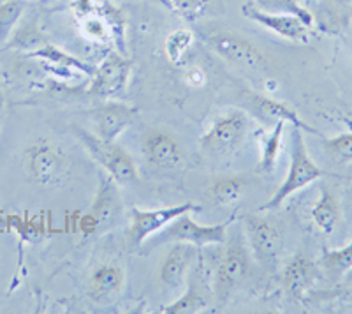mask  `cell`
<instances>
[{"instance_id": "1", "label": "cell", "mask_w": 352, "mask_h": 314, "mask_svg": "<svg viewBox=\"0 0 352 314\" xmlns=\"http://www.w3.org/2000/svg\"><path fill=\"white\" fill-rule=\"evenodd\" d=\"M326 177V171L314 161L308 154L307 143L301 134V129L292 127L291 131V161H289V169L282 184L276 187L275 193L272 194L268 202L259 207V212H272L278 210L292 194L305 189L314 182Z\"/></svg>"}, {"instance_id": "2", "label": "cell", "mask_w": 352, "mask_h": 314, "mask_svg": "<svg viewBox=\"0 0 352 314\" xmlns=\"http://www.w3.org/2000/svg\"><path fill=\"white\" fill-rule=\"evenodd\" d=\"M231 222L232 219L219 222V224H199L190 218V212H187L169 222L164 230L153 235V238H148L143 246L146 249H152V247L173 244V242H185V244H192L196 247L219 246L228 240V230Z\"/></svg>"}, {"instance_id": "3", "label": "cell", "mask_w": 352, "mask_h": 314, "mask_svg": "<svg viewBox=\"0 0 352 314\" xmlns=\"http://www.w3.org/2000/svg\"><path fill=\"white\" fill-rule=\"evenodd\" d=\"M74 133L80 138L88 154L99 163L100 168L104 169L116 184L129 185L138 182V166L124 147L116 145L115 141L100 140L99 136L87 131L74 129Z\"/></svg>"}, {"instance_id": "4", "label": "cell", "mask_w": 352, "mask_h": 314, "mask_svg": "<svg viewBox=\"0 0 352 314\" xmlns=\"http://www.w3.org/2000/svg\"><path fill=\"white\" fill-rule=\"evenodd\" d=\"M23 166L28 178L34 184L50 185L65 174L67 157L53 140L37 138V140L30 141L25 149Z\"/></svg>"}, {"instance_id": "5", "label": "cell", "mask_w": 352, "mask_h": 314, "mask_svg": "<svg viewBox=\"0 0 352 314\" xmlns=\"http://www.w3.org/2000/svg\"><path fill=\"white\" fill-rule=\"evenodd\" d=\"M226 242H228V246L222 253V258H220L215 272V281H213L219 306H224L228 302L232 291L236 290L238 284L243 281L250 269V256H248L247 246H245L241 235L236 233L231 240Z\"/></svg>"}, {"instance_id": "6", "label": "cell", "mask_w": 352, "mask_h": 314, "mask_svg": "<svg viewBox=\"0 0 352 314\" xmlns=\"http://www.w3.org/2000/svg\"><path fill=\"white\" fill-rule=\"evenodd\" d=\"M248 131V118L241 109H231L217 118L201 136V149L208 154H231L241 145Z\"/></svg>"}, {"instance_id": "7", "label": "cell", "mask_w": 352, "mask_h": 314, "mask_svg": "<svg viewBox=\"0 0 352 314\" xmlns=\"http://www.w3.org/2000/svg\"><path fill=\"white\" fill-rule=\"evenodd\" d=\"M132 65L134 62L127 59L124 53H109L104 61L94 67L88 92L102 99L120 97L131 80Z\"/></svg>"}, {"instance_id": "8", "label": "cell", "mask_w": 352, "mask_h": 314, "mask_svg": "<svg viewBox=\"0 0 352 314\" xmlns=\"http://www.w3.org/2000/svg\"><path fill=\"white\" fill-rule=\"evenodd\" d=\"M199 207L194 203H182V205L160 207V209L143 210L132 209L131 224H129V242L132 247H141L144 242L153 235L164 230L166 226L176 218H180L187 212H197Z\"/></svg>"}, {"instance_id": "9", "label": "cell", "mask_w": 352, "mask_h": 314, "mask_svg": "<svg viewBox=\"0 0 352 314\" xmlns=\"http://www.w3.org/2000/svg\"><path fill=\"white\" fill-rule=\"evenodd\" d=\"M122 209H124V203L118 194L116 182L108 174L100 175L92 207L85 219V231L99 233V231L109 230L116 219L120 218Z\"/></svg>"}, {"instance_id": "10", "label": "cell", "mask_w": 352, "mask_h": 314, "mask_svg": "<svg viewBox=\"0 0 352 314\" xmlns=\"http://www.w3.org/2000/svg\"><path fill=\"white\" fill-rule=\"evenodd\" d=\"M206 43L217 55H220L231 64L248 69H261L266 65L264 53L254 45L252 41L245 39L238 34L217 30V32H210L206 36Z\"/></svg>"}, {"instance_id": "11", "label": "cell", "mask_w": 352, "mask_h": 314, "mask_svg": "<svg viewBox=\"0 0 352 314\" xmlns=\"http://www.w3.org/2000/svg\"><path fill=\"white\" fill-rule=\"evenodd\" d=\"M241 12H243L245 18L256 21L257 25L264 27L270 32L280 36L282 39L294 41V43H307L310 30H312L300 18L282 14V12L264 11L254 2H247V4L241 6Z\"/></svg>"}, {"instance_id": "12", "label": "cell", "mask_w": 352, "mask_h": 314, "mask_svg": "<svg viewBox=\"0 0 352 314\" xmlns=\"http://www.w3.org/2000/svg\"><path fill=\"white\" fill-rule=\"evenodd\" d=\"M141 152L152 166L171 169L184 161V147L180 140L166 129H148L141 136Z\"/></svg>"}, {"instance_id": "13", "label": "cell", "mask_w": 352, "mask_h": 314, "mask_svg": "<svg viewBox=\"0 0 352 314\" xmlns=\"http://www.w3.org/2000/svg\"><path fill=\"white\" fill-rule=\"evenodd\" d=\"M243 228L254 256L264 263L273 262L282 247V235L275 222L263 216L250 213L243 218Z\"/></svg>"}, {"instance_id": "14", "label": "cell", "mask_w": 352, "mask_h": 314, "mask_svg": "<svg viewBox=\"0 0 352 314\" xmlns=\"http://www.w3.org/2000/svg\"><path fill=\"white\" fill-rule=\"evenodd\" d=\"M136 115L138 109L134 106L118 101L104 103L92 112V122L96 127L94 134L104 141H115L132 124Z\"/></svg>"}, {"instance_id": "15", "label": "cell", "mask_w": 352, "mask_h": 314, "mask_svg": "<svg viewBox=\"0 0 352 314\" xmlns=\"http://www.w3.org/2000/svg\"><path fill=\"white\" fill-rule=\"evenodd\" d=\"M320 274L319 263L310 260L307 254L298 253L294 254L284 266L282 272V286L285 293L294 300H303L312 290Z\"/></svg>"}, {"instance_id": "16", "label": "cell", "mask_w": 352, "mask_h": 314, "mask_svg": "<svg viewBox=\"0 0 352 314\" xmlns=\"http://www.w3.org/2000/svg\"><path fill=\"white\" fill-rule=\"evenodd\" d=\"M196 258V246L185 242H173L159 266V281L169 290H176L185 282L190 265Z\"/></svg>"}, {"instance_id": "17", "label": "cell", "mask_w": 352, "mask_h": 314, "mask_svg": "<svg viewBox=\"0 0 352 314\" xmlns=\"http://www.w3.org/2000/svg\"><path fill=\"white\" fill-rule=\"evenodd\" d=\"M250 106H252L254 112L259 115L261 118L268 122H285V124H291L292 127H298L301 131H307V133L317 134V131L314 129L312 125H308L303 118L298 115V112L292 106H289L287 103L278 101V99H273L268 96H261V94H250Z\"/></svg>"}, {"instance_id": "18", "label": "cell", "mask_w": 352, "mask_h": 314, "mask_svg": "<svg viewBox=\"0 0 352 314\" xmlns=\"http://www.w3.org/2000/svg\"><path fill=\"white\" fill-rule=\"evenodd\" d=\"M125 282L124 269L116 263H104L96 269L90 279V297L97 304H111L122 293Z\"/></svg>"}, {"instance_id": "19", "label": "cell", "mask_w": 352, "mask_h": 314, "mask_svg": "<svg viewBox=\"0 0 352 314\" xmlns=\"http://www.w3.org/2000/svg\"><path fill=\"white\" fill-rule=\"evenodd\" d=\"M310 218L320 233L331 235L336 230V226L340 224L342 219V207L338 196L328 187H322L317 202L310 210Z\"/></svg>"}, {"instance_id": "20", "label": "cell", "mask_w": 352, "mask_h": 314, "mask_svg": "<svg viewBox=\"0 0 352 314\" xmlns=\"http://www.w3.org/2000/svg\"><path fill=\"white\" fill-rule=\"evenodd\" d=\"M32 56H37V59L46 62L50 65V69H53V71H62V76L65 78L74 76V71H80V73L85 74L94 73V67H90L85 62L78 61L76 56L69 55V53L62 52V50L52 45H44L41 48L34 50Z\"/></svg>"}, {"instance_id": "21", "label": "cell", "mask_w": 352, "mask_h": 314, "mask_svg": "<svg viewBox=\"0 0 352 314\" xmlns=\"http://www.w3.org/2000/svg\"><path fill=\"white\" fill-rule=\"evenodd\" d=\"M285 122H276L270 133H264L261 136V156H259V169L264 174H272L275 169L278 156H280L282 143H284Z\"/></svg>"}, {"instance_id": "22", "label": "cell", "mask_w": 352, "mask_h": 314, "mask_svg": "<svg viewBox=\"0 0 352 314\" xmlns=\"http://www.w3.org/2000/svg\"><path fill=\"white\" fill-rule=\"evenodd\" d=\"M319 269L333 282L342 281L352 270V240L340 249L324 251L319 260Z\"/></svg>"}, {"instance_id": "23", "label": "cell", "mask_w": 352, "mask_h": 314, "mask_svg": "<svg viewBox=\"0 0 352 314\" xmlns=\"http://www.w3.org/2000/svg\"><path fill=\"white\" fill-rule=\"evenodd\" d=\"M194 34L187 28H176L166 37L164 41V53L166 59L175 67H182L187 62L188 50L192 48Z\"/></svg>"}, {"instance_id": "24", "label": "cell", "mask_w": 352, "mask_h": 314, "mask_svg": "<svg viewBox=\"0 0 352 314\" xmlns=\"http://www.w3.org/2000/svg\"><path fill=\"white\" fill-rule=\"evenodd\" d=\"M247 182L241 177H220L210 185V194L217 205H232L245 193Z\"/></svg>"}, {"instance_id": "25", "label": "cell", "mask_w": 352, "mask_h": 314, "mask_svg": "<svg viewBox=\"0 0 352 314\" xmlns=\"http://www.w3.org/2000/svg\"><path fill=\"white\" fill-rule=\"evenodd\" d=\"M206 307V300L199 288V282L196 279L188 282L187 290L178 300L162 307V313L166 314H187V313H199Z\"/></svg>"}, {"instance_id": "26", "label": "cell", "mask_w": 352, "mask_h": 314, "mask_svg": "<svg viewBox=\"0 0 352 314\" xmlns=\"http://www.w3.org/2000/svg\"><path fill=\"white\" fill-rule=\"evenodd\" d=\"M157 2L187 21H196L206 17L212 4V0H157Z\"/></svg>"}, {"instance_id": "27", "label": "cell", "mask_w": 352, "mask_h": 314, "mask_svg": "<svg viewBox=\"0 0 352 314\" xmlns=\"http://www.w3.org/2000/svg\"><path fill=\"white\" fill-rule=\"evenodd\" d=\"M257 6L264 11L270 12H282V14H291L303 21L305 25L314 27V14L307 8L298 2V0H257Z\"/></svg>"}, {"instance_id": "28", "label": "cell", "mask_w": 352, "mask_h": 314, "mask_svg": "<svg viewBox=\"0 0 352 314\" xmlns=\"http://www.w3.org/2000/svg\"><path fill=\"white\" fill-rule=\"evenodd\" d=\"M25 9V0H6L0 4V45L8 43Z\"/></svg>"}, {"instance_id": "29", "label": "cell", "mask_w": 352, "mask_h": 314, "mask_svg": "<svg viewBox=\"0 0 352 314\" xmlns=\"http://www.w3.org/2000/svg\"><path fill=\"white\" fill-rule=\"evenodd\" d=\"M322 149L329 159L336 165H351L352 163V133H342L326 138Z\"/></svg>"}, {"instance_id": "30", "label": "cell", "mask_w": 352, "mask_h": 314, "mask_svg": "<svg viewBox=\"0 0 352 314\" xmlns=\"http://www.w3.org/2000/svg\"><path fill=\"white\" fill-rule=\"evenodd\" d=\"M99 14L104 18L106 25L109 27L111 32V39L116 41V45L120 48V52L125 50V17L124 11L118 9L113 4H100L99 6Z\"/></svg>"}, {"instance_id": "31", "label": "cell", "mask_w": 352, "mask_h": 314, "mask_svg": "<svg viewBox=\"0 0 352 314\" xmlns=\"http://www.w3.org/2000/svg\"><path fill=\"white\" fill-rule=\"evenodd\" d=\"M80 28H81V32H83L88 39L97 41V43H106L108 39H111L109 27L106 25L104 18L99 14V9H97L96 14H90V17L81 18Z\"/></svg>"}, {"instance_id": "32", "label": "cell", "mask_w": 352, "mask_h": 314, "mask_svg": "<svg viewBox=\"0 0 352 314\" xmlns=\"http://www.w3.org/2000/svg\"><path fill=\"white\" fill-rule=\"evenodd\" d=\"M97 9H99V6H96L94 0H74L72 2V11H74V17L78 20H81L85 17H90V14H96Z\"/></svg>"}, {"instance_id": "33", "label": "cell", "mask_w": 352, "mask_h": 314, "mask_svg": "<svg viewBox=\"0 0 352 314\" xmlns=\"http://www.w3.org/2000/svg\"><path fill=\"white\" fill-rule=\"evenodd\" d=\"M184 81L188 87H203L204 81H206V74L201 67H188L184 73Z\"/></svg>"}, {"instance_id": "34", "label": "cell", "mask_w": 352, "mask_h": 314, "mask_svg": "<svg viewBox=\"0 0 352 314\" xmlns=\"http://www.w3.org/2000/svg\"><path fill=\"white\" fill-rule=\"evenodd\" d=\"M352 6V0H326V8L331 12L349 11Z\"/></svg>"}, {"instance_id": "35", "label": "cell", "mask_w": 352, "mask_h": 314, "mask_svg": "<svg viewBox=\"0 0 352 314\" xmlns=\"http://www.w3.org/2000/svg\"><path fill=\"white\" fill-rule=\"evenodd\" d=\"M2 97L4 96H2V89H0V103H2Z\"/></svg>"}, {"instance_id": "36", "label": "cell", "mask_w": 352, "mask_h": 314, "mask_svg": "<svg viewBox=\"0 0 352 314\" xmlns=\"http://www.w3.org/2000/svg\"><path fill=\"white\" fill-rule=\"evenodd\" d=\"M349 297H352V290H351V291H349Z\"/></svg>"}, {"instance_id": "37", "label": "cell", "mask_w": 352, "mask_h": 314, "mask_svg": "<svg viewBox=\"0 0 352 314\" xmlns=\"http://www.w3.org/2000/svg\"><path fill=\"white\" fill-rule=\"evenodd\" d=\"M351 48H352V34H351Z\"/></svg>"}]
</instances>
